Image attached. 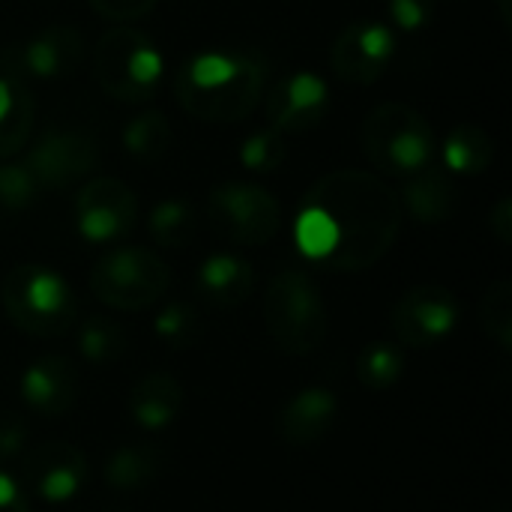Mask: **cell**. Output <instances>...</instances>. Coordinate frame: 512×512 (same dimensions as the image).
Returning a JSON list of instances; mask_svg holds the SVG:
<instances>
[{
  "mask_svg": "<svg viewBox=\"0 0 512 512\" xmlns=\"http://www.w3.org/2000/svg\"><path fill=\"white\" fill-rule=\"evenodd\" d=\"M303 204L318 207L336 225V249L324 261L333 270H369L393 249L399 237V198L369 171H330L306 192Z\"/></svg>",
  "mask_w": 512,
  "mask_h": 512,
  "instance_id": "1",
  "label": "cell"
},
{
  "mask_svg": "<svg viewBox=\"0 0 512 512\" xmlns=\"http://www.w3.org/2000/svg\"><path fill=\"white\" fill-rule=\"evenodd\" d=\"M267 90V63L255 51H201L174 78L180 108L204 123H240Z\"/></svg>",
  "mask_w": 512,
  "mask_h": 512,
  "instance_id": "2",
  "label": "cell"
},
{
  "mask_svg": "<svg viewBox=\"0 0 512 512\" xmlns=\"http://www.w3.org/2000/svg\"><path fill=\"white\" fill-rule=\"evenodd\" d=\"M6 318L27 336L57 339L72 330L78 318L75 294L66 279L42 264H18L0 285Z\"/></svg>",
  "mask_w": 512,
  "mask_h": 512,
  "instance_id": "3",
  "label": "cell"
},
{
  "mask_svg": "<svg viewBox=\"0 0 512 512\" xmlns=\"http://www.w3.org/2000/svg\"><path fill=\"white\" fill-rule=\"evenodd\" d=\"M264 324L270 339L288 357H312L327 339V306L309 273L279 270L264 297Z\"/></svg>",
  "mask_w": 512,
  "mask_h": 512,
  "instance_id": "4",
  "label": "cell"
},
{
  "mask_svg": "<svg viewBox=\"0 0 512 512\" xmlns=\"http://www.w3.org/2000/svg\"><path fill=\"white\" fill-rule=\"evenodd\" d=\"M363 153L378 171L408 180L435 162V132L417 108L384 102L363 123Z\"/></svg>",
  "mask_w": 512,
  "mask_h": 512,
  "instance_id": "5",
  "label": "cell"
},
{
  "mask_svg": "<svg viewBox=\"0 0 512 512\" xmlns=\"http://www.w3.org/2000/svg\"><path fill=\"white\" fill-rule=\"evenodd\" d=\"M165 72L159 48L135 27L114 24L93 51L96 84L117 102H144L156 93Z\"/></svg>",
  "mask_w": 512,
  "mask_h": 512,
  "instance_id": "6",
  "label": "cell"
},
{
  "mask_svg": "<svg viewBox=\"0 0 512 512\" xmlns=\"http://www.w3.org/2000/svg\"><path fill=\"white\" fill-rule=\"evenodd\" d=\"M171 285L168 264L144 246L105 252L90 270V288L99 303L117 312H144L156 306Z\"/></svg>",
  "mask_w": 512,
  "mask_h": 512,
  "instance_id": "7",
  "label": "cell"
},
{
  "mask_svg": "<svg viewBox=\"0 0 512 512\" xmlns=\"http://www.w3.org/2000/svg\"><path fill=\"white\" fill-rule=\"evenodd\" d=\"M207 216L216 234L234 246H264L279 234L282 207L279 201L255 183H219L207 198Z\"/></svg>",
  "mask_w": 512,
  "mask_h": 512,
  "instance_id": "8",
  "label": "cell"
},
{
  "mask_svg": "<svg viewBox=\"0 0 512 512\" xmlns=\"http://www.w3.org/2000/svg\"><path fill=\"white\" fill-rule=\"evenodd\" d=\"M81 60H84V36L69 24H54L3 51L0 75H9L15 81L21 78L54 81L72 75Z\"/></svg>",
  "mask_w": 512,
  "mask_h": 512,
  "instance_id": "9",
  "label": "cell"
},
{
  "mask_svg": "<svg viewBox=\"0 0 512 512\" xmlns=\"http://www.w3.org/2000/svg\"><path fill=\"white\" fill-rule=\"evenodd\" d=\"M396 57V33L384 21H351L330 48L333 72L348 84H375Z\"/></svg>",
  "mask_w": 512,
  "mask_h": 512,
  "instance_id": "10",
  "label": "cell"
},
{
  "mask_svg": "<svg viewBox=\"0 0 512 512\" xmlns=\"http://www.w3.org/2000/svg\"><path fill=\"white\" fill-rule=\"evenodd\" d=\"M135 192L117 177H99L75 195V228L87 243H114L135 225Z\"/></svg>",
  "mask_w": 512,
  "mask_h": 512,
  "instance_id": "11",
  "label": "cell"
},
{
  "mask_svg": "<svg viewBox=\"0 0 512 512\" xmlns=\"http://www.w3.org/2000/svg\"><path fill=\"white\" fill-rule=\"evenodd\" d=\"M459 321L456 297L441 285H417L393 306V333L408 348H432Z\"/></svg>",
  "mask_w": 512,
  "mask_h": 512,
  "instance_id": "12",
  "label": "cell"
},
{
  "mask_svg": "<svg viewBox=\"0 0 512 512\" xmlns=\"http://www.w3.org/2000/svg\"><path fill=\"white\" fill-rule=\"evenodd\" d=\"M39 189H63L96 165V141L84 129L45 132L24 159Z\"/></svg>",
  "mask_w": 512,
  "mask_h": 512,
  "instance_id": "13",
  "label": "cell"
},
{
  "mask_svg": "<svg viewBox=\"0 0 512 512\" xmlns=\"http://www.w3.org/2000/svg\"><path fill=\"white\" fill-rule=\"evenodd\" d=\"M330 108V87L312 69L282 75L267 93V120L276 132L294 135L315 129Z\"/></svg>",
  "mask_w": 512,
  "mask_h": 512,
  "instance_id": "14",
  "label": "cell"
},
{
  "mask_svg": "<svg viewBox=\"0 0 512 512\" xmlns=\"http://www.w3.org/2000/svg\"><path fill=\"white\" fill-rule=\"evenodd\" d=\"M24 474L36 486L39 498L63 504L81 489L87 477V459L69 441H45L24 456Z\"/></svg>",
  "mask_w": 512,
  "mask_h": 512,
  "instance_id": "15",
  "label": "cell"
},
{
  "mask_svg": "<svg viewBox=\"0 0 512 512\" xmlns=\"http://www.w3.org/2000/svg\"><path fill=\"white\" fill-rule=\"evenodd\" d=\"M24 402L42 417H63L78 399L75 366L60 354H45L27 366L21 378Z\"/></svg>",
  "mask_w": 512,
  "mask_h": 512,
  "instance_id": "16",
  "label": "cell"
},
{
  "mask_svg": "<svg viewBox=\"0 0 512 512\" xmlns=\"http://www.w3.org/2000/svg\"><path fill=\"white\" fill-rule=\"evenodd\" d=\"M339 414V402L324 387H309L297 393L279 414V435L288 447L306 450L327 438Z\"/></svg>",
  "mask_w": 512,
  "mask_h": 512,
  "instance_id": "17",
  "label": "cell"
},
{
  "mask_svg": "<svg viewBox=\"0 0 512 512\" xmlns=\"http://www.w3.org/2000/svg\"><path fill=\"white\" fill-rule=\"evenodd\" d=\"M252 288H255V273L249 261L237 255L216 252L198 267V291L210 306L234 309L249 300Z\"/></svg>",
  "mask_w": 512,
  "mask_h": 512,
  "instance_id": "18",
  "label": "cell"
},
{
  "mask_svg": "<svg viewBox=\"0 0 512 512\" xmlns=\"http://www.w3.org/2000/svg\"><path fill=\"white\" fill-rule=\"evenodd\" d=\"M183 408V384L168 372H150L129 390V411L144 429H165Z\"/></svg>",
  "mask_w": 512,
  "mask_h": 512,
  "instance_id": "19",
  "label": "cell"
},
{
  "mask_svg": "<svg viewBox=\"0 0 512 512\" xmlns=\"http://www.w3.org/2000/svg\"><path fill=\"white\" fill-rule=\"evenodd\" d=\"M405 207L408 213L423 222V225H441L453 216V204H456V192L450 183V174L444 168H438L435 162L429 168H423L420 174L405 180L402 189Z\"/></svg>",
  "mask_w": 512,
  "mask_h": 512,
  "instance_id": "20",
  "label": "cell"
},
{
  "mask_svg": "<svg viewBox=\"0 0 512 512\" xmlns=\"http://www.w3.org/2000/svg\"><path fill=\"white\" fill-rule=\"evenodd\" d=\"M36 102L24 81L0 75V159L15 156L33 135Z\"/></svg>",
  "mask_w": 512,
  "mask_h": 512,
  "instance_id": "21",
  "label": "cell"
},
{
  "mask_svg": "<svg viewBox=\"0 0 512 512\" xmlns=\"http://www.w3.org/2000/svg\"><path fill=\"white\" fill-rule=\"evenodd\" d=\"M492 159H495V144L489 132H483L474 123L456 126L441 147V162L444 171L450 174H483L492 165Z\"/></svg>",
  "mask_w": 512,
  "mask_h": 512,
  "instance_id": "22",
  "label": "cell"
},
{
  "mask_svg": "<svg viewBox=\"0 0 512 512\" xmlns=\"http://www.w3.org/2000/svg\"><path fill=\"white\" fill-rule=\"evenodd\" d=\"M159 471V453L153 447H120L111 453V459L102 468V477L111 489H141L147 486Z\"/></svg>",
  "mask_w": 512,
  "mask_h": 512,
  "instance_id": "23",
  "label": "cell"
},
{
  "mask_svg": "<svg viewBox=\"0 0 512 512\" xmlns=\"http://www.w3.org/2000/svg\"><path fill=\"white\" fill-rule=\"evenodd\" d=\"M402 372H405V357L402 348L393 342H372L357 357V381L366 390L384 393L402 378Z\"/></svg>",
  "mask_w": 512,
  "mask_h": 512,
  "instance_id": "24",
  "label": "cell"
},
{
  "mask_svg": "<svg viewBox=\"0 0 512 512\" xmlns=\"http://www.w3.org/2000/svg\"><path fill=\"white\" fill-rule=\"evenodd\" d=\"M171 144V123L162 111H144L132 117L123 129V147L141 162L159 159Z\"/></svg>",
  "mask_w": 512,
  "mask_h": 512,
  "instance_id": "25",
  "label": "cell"
},
{
  "mask_svg": "<svg viewBox=\"0 0 512 512\" xmlns=\"http://www.w3.org/2000/svg\"><path fill=\"white\" fill-rule=\"evenodd\" d=\"M147 228L159 246H168V249L186 246L195 234V210L180 198H165L150 210Z\"/></svg>",
  "mask_w": 512,
  "mask_h": 512,
  "instance_id": "26",
  "label": "cell"
},
{
  "mask_svg": "<svg viewBox=\"0 0 512 512\" xmlns=\"http://www.w3.org/2000/svg\"><path fill=\"white\" fill-rule=\"evenodd\" d=\"M78 348L90 363H114L126 354V333L108 318H87L78 330Z\"/></svg>",
  "mask_w": 512,
  "mask_h": 512,
  "instance_id": "27",
  "label": "cell"
},
{
  "mask_svg": "<svg viewBox=\"0 0 512 512\" xmlns=\"http://www.w3.org/2000/svg\"><path fill=\"white\" fill-rule=\"evenodd\" d=\"M294 237H297L300 252L315 261H327L336 249V225L330 222L327 213H321L318 207H309V204H303V210L297 216Z\"/></svg>",
  "mask_w": 512,
  "mask_h": 512,
  "instance_id": "28",
  "label": "cell"
},
{
  "mask_svg": "<svg viewBox=\"0 0 512 512\" xmlns=\"http://www.w3.org/2000/svg\"><path fill=\"white\" fill-rule=\"evenodd\" d=\"M480 321L489 339H495L504 351L512 348V285L507 279H498L489 285L480 303Z\"/></svg>",
  "mask_w": 512,
  "mask_h": 512,
  "instance_id": "29",
  "label": "cell"
},
{
  "mask_svg": "<svg viewBox=\"0 0 512 512\" xmlns=\"http://www.w3.org/2000/svg\"><path fill=\"white\" fill-rule=\"evenodd\" d=\"M156 336L171 348H192L201 339V318L189 303H168L156 315Z\"/></svg>",
  "mask_w": 512,
  "mask_h": 512,
  "instance_id": "30",
  "label": "cell"
},
{
  "mask_svg": "<svg viewBox=\"0 0 512 512\" xmlns=\"http://www.w3.org/2000/svg\"><path fill=\"white\" fill-rule=\"evenodd\" d=\"M285 153H288L285 138L273 126L252 132L240 144V162H243V168H249L255 174H273V171H279V165L285 162Z\"/></svg>",
  "mask_w": 512,
  "mask_h": 512,
  "instance_id": "31",
  "label": "cell"
},
{
  "mask_svg": "<svg viewBox=\"0 0 512 512\" xmlns=\"http://www.w3.org/2000/svg\"><path fill=\"white\" fill-rule=\"evenodd\" d=\"M39 186L24 162H3L0 165V204L9 210H24L36 201Z\"/></svg>",
  "mask_w": 512,
  "mask_h": 512,
  "instance_id": "32",
  "label": "cell"
},
{
  "mask_svg": "<svg viewBox=\"0 0 512 512\" xmlns=\"http://www.w3.org/2000/svg\"><path fill=\"white\" fill-rule=\"evenodd\" d=\"M387 12L399 30L414 33L435 18V0H387Z\"/></svg>",
  "mask_w": 512,
  "mask_h": 512,
  "instance_id": "33",
  "label": "cell"
},
{
  "mask_svg": "<svg viewBox=\"0 0 512 512\" xmlns=\"http://www.w3.org/2000/svg\"><path fill=\"white\" fill-rule=\"evenodd\" d=\"M27 438H30L27 420L15 411H0V462H9L18 453H24Z\"/></svg>",
  "mask_w": 512,
  "mask_h": 512,
  "instance_id": "34",
  "label": "cell"
},
{
  "mask_svg": "<svg viewBox=\"0 0 512 512\" xmlns=\"http://www.w3.org/2000/svg\"><path fill=\"white\" fill-rule=\"evenodd\" d=\"M90 9L114 24H129V21H138L144 18L147 12H153V6L159 0H87Z\"/></svg>",
  "mask_w": 512,
  "mask_h": 512,
  "instance_id": "35",
  "label": "cell"
},
{
  "mask_svg": "<svg viewBox=\"0 0 512 512\" xmlns=\"http://www.w3.org/2000/svg\"><path fill=\"white\" fill-rule=\"evenodd\" d=\"M0 512H30V504L21 495L18 483L3 471H0Z\"/></svg>",
  "mask_w": 512,
  "mask_h": 512,
  "instance_id": "36",
  "label": "cell"
},
{
  "mask_svg": "<svg viewBox=\"0 0 512 512\" xmlns=\"http://www.w3.org/2000/svg\"><path fill=\"white\" fill-rule=\"evenodd\" d=\"M489 225H492V231L498 234V240L501 243H510V228H512V204L510 198H504L498 207H495V213H492V219H489Z\"/></svg>",
  "mask_w": 512,
  "mask_h": 512,
  "instance_id": "37",
  "label": "cell"
}]
</instances>
